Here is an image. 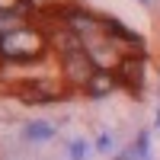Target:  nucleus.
<instances>
[{
    "label": "nucleus",
    "instance_id": "f03ea898",
    "mask_svg": "<svg viewBox=\"0 0 160 160\" xmlns=\"http://www.w3.org/2000/svg\"><path fill=\"white\" fill-rule=\"evenodd\" d=\"M93 71H96V64L90 61L87 51H71V55H61V74H64V80L74 83V87H87L90 77H93Z\"/></svg>",
    "mask_w": 160,
    "mask_h": 160
},
{
    "label": "nucleus",
    "instance_id": "20e7f679",
    "mask_svg": "<svg viewBox=\"0 0 160 160\" xmlns=\"http://www.w3.org/2000/svg\"><path fill=\"white\" fill-rule=\"evenodd\" d=\"M115 87H118V74H115V71H93L90 83H87L83 90H87V96L99 99V96H109Z\"/></svg>",
    "mask_w": 160,
    "mask_h": 160
},
{
    "label": "nucleus",
    "instance_id": "6e6552de",
    "mask_svg": "<svg viewBox=\"0 0 160 160\" xmlns=\"http://www.w3.org/2000/svg\"><path fill=\"white\" fill-rule=\"evenodd\" d=\"M96 148H99V151H109V148H112V141H109V138H106V135H102V138L96 141Z\"/></svg>",
    "mask_w": 160,
    "mask_h": 160
},
{
    "label": "nucleus",
    "instance_id": "39448f33",
    "mask_svg": "<svg viewBox=\"0 0 160 160\" xmlns=\"http://www.w3.org/2000/svg\"><path fill=\"white\" fill-rule=\"evenodd\" d=\"M29 26V3H19L16 10H0V38Z\"/></svg>",
    "mask_w": 160,
    "mask_h": 160
},
{
    "label": "nucleus",
    "instance_id": "0eeeda50",
    "mask_svg": "<svg viewBox=\"0 0 160 160\" xmlns=\"http://www.w3.org/2000/svg\"><path fill=\"white\" fill-rule=\"evenodd\" d=\"M71 157H74V160L83 157V144H71Z\"/></svg>",
    "mask_w": 160,
    "mask_h": 160
},
{
    "label": "nucleus",
    "instance_id": "f257e3e1",
    "mask_svg": "<svg viewBox=\"0 0 160 160\" xmlns=\"http://www.w3.org/2000/svg\"><path fill=\"white\" fill-rule=\"evenodd\" d=\"M48 45L45 32L32 29V26H22V29L10 32L0 38V61L7 64H29V61H38L42 51Z\"/></svg>",
    "mask_w": 160,
    "mask_h": 160
},
{
    "label": "nucleus",
    "instance_id": "423d86ee",
    "mask_svg": "<svg viewBox=\"0 0 160 160\" xmlns=\"http://www.w3.org/2000/svg\"><path fill=\"white\" fill-rule=\"evenodd\" d=\"M51 135H55V128H51L48 122H29L26 125V138L29 141H48Z\"/></svg>",
    "mask_w": 160,
    "mask_h": 160
},
{
    "label": "nucleus",
    "instance_id": "7ed1b4c3",
    "mask_svg": "<svg viewBox=\"0 0 160 160\" xmlns=\"http://www.w3.org/2000/svg\"><path fill=\"white\" fill-rule=\"evenodd\" d=\"M61 83L58 80H26V83L19 87V96L26 102H51L61 96Z\"/></svg>",
    "mask_w": 160,
    "mask_h": 160
}]
</instances>
